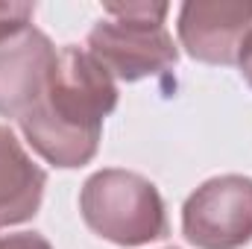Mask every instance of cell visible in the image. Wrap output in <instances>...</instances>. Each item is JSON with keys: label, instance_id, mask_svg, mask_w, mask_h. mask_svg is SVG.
I'll list each match as a JSON object with an SVG mask.
<instances>
[{"label": "cell", "instance_id": "cell-7", "mask_svg": "<svg viewBox=\"0 0 252 249\" xmlns=\"http://www.w3.org/2000/svg\"><path fill=\"white\" fill-rule=\"evenodd\" d=\"M47 173L9 126H0V226H21L41 208Z\"/></svg>", "mask_w": 252, "mask_h": 249}, {"label": "cell", "instance_id": "cell-11", "mask_svg": "<svg viewBox=\"0 0 252 249\" xmlns=\"http://www.w3.org/2000/svg\"><path fill=\"white\" fill-rule=\"evenodd\" d=\"M238 67H241V76L250 82V88H252V38L247 41V47H244V53H241V62H238Z\"/></svg>", "mask_w": 252, "mask_h": 249}, {"label": "cell", "instance_id": "cell-4", "mask_svg": "<svg viewBox=\"0 0 252 249\" xmlns=\"http://www.w3.org/2000/svg\"><path fill=\"white\" fill-rule=\"evenodd\" d=\"M85 47L112 73V79L121 82H138L167 73L179 62V50L164 21H132L106 15L91 27Z\"/></svg>", "mask_w": 252, "mask_h": 249}, {"label": "cell", "instance_id": "cell-9", "mask_svg": "<svg viewBox=\"0 0 252 249\" xmlns=\"http://www.w3.org/2000/svg\"><path fill=\"white\" fill-rule=\"evenodd\" d=\"M35 15V3H24V0H0V38L21 32L32 24Z\"/></svg>", "mask_w": 252, "mask_h": 249}, {"label": "cell", "instance_id": "cell-3", "mask_svg": "<svg viewBox=\"0 0 252 249\" xmlns=\"http://www.w3.org/2000/svg\"><path fill=\"white\" fill-rule=\"evenodd\" d=\"M182 235L196 249H244L252 241V179L214 176L182 205Z\"/></svg>", "mask_w": 252, "mask_h": 249}, {"label": "cell", "instance_id": "cell-6", "mask_svg": "<svg viewBox=\"0 0 252 249\" xmlns=\"http://www.w3.org/2000/svg\"><path fill=\"white\" fill-rule=\"evenodd\" d=\"M59 50L38 30L27 27L0 38V115L21 118L27 115L47 88L50 70L56 64Z\"/></svg>", "mask_w": 252, "mask_h": 249}, {"label": "cell", "instance_id": "cell-1", "mask_svg": "<svg viewBox=\"0 0 252 249\" xmlns=\"http://www.w3.org/2000/svg\"><path fill=\"white\" fill-rule=\"evenodd\" d=\"M118 109L112 73L88 50L67 44L59 50L38 103L18 118L27 144L53 167L73 170L97 156L103 121Z\"/></svg>", "mask_w": 252, "mask_h": 249}, {"label": "cell", "instance_id": "cell-5", "mask_svg": "<svg viewBox=\"0 0 252 249\" xmlns=\"http://www.w3.org/2000/svg\"><path fill=\"white\" fill-rule=\"evenodd\" d=\"M179 44L205 64H238L252 38V0H188L176 21Z\"/></svg>", "mask_w": 252, "mask_h": 249}, {"label": "cell", "instance_id": "cell-8", "mask_svg": "<svg viewBox=\"0 0 252 249\" xmlns=\"http://www.w3.org/2000/svg\"><path fill=\"white\" fill-rule=\"evenodd\" d=\"M103 12L109 18H132V21H164L170 6L167 3H150V0H135V3H106Z\"/></svg>", "mask_w": 252, "mask_h": 249}, {"label": "cell", "instance_id": "cell-10", "mask_svg": "<svg viewBox=\"0 0 252 249\" xmlns=\"http://www.w3.org/2000/svg\"><path fill=\"white\" fill-rule=\"evenodd\" d=\"M0 249H53V247L38 232H15V235H0Z\"/></svg>", "mask_w": 252, "mask_h": 249}, {"label": "cell", "instance_id": "cell-2", "mask_svg": "<svg viewBox=\"0 0 252 249\" xmlns=\"http://www.w3.org/2000/svg\"><path fill=\"white\" fill-rule=\"evenodd\" d=\"M79 211L85 226L115 247H144L170 232L158 187L141 173L121 167H106L85 179Z\"/></svg>", "mask_w": 252, "mask_h": 249}]
</instances>
